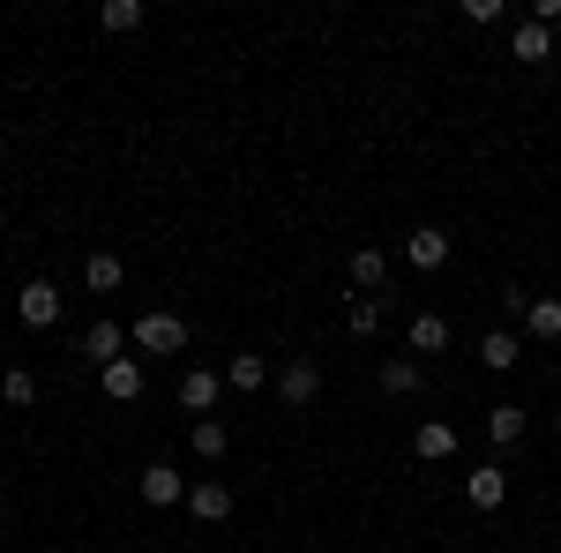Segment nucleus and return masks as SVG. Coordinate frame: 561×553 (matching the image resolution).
Segmentation results:
<instances>
[{
    "instance_id": "obj_17",
    "label": "nucleus",
    "mask_w": 561,
    "mask_h": 553,
    "mask_svg": "<svg viewBox=\"0 0 561 553\" xmlns=\"http://www.w3.org/2000/svg\"><path fill=\"white\" fill-rule=\"evenodd\" d=\"M517 434H524V412H517V404H494V412H486V441H494V449H510Z\"/></svg>"
},
{
    "instance_id": "obj_2",
    "label": "nucleus",
    "mask_w": 561,
    "mask_h": 553,
    "mask_svg": "<svg viewBox=\"0 0 561 553\" xmlns=\"http://www.w3.org/2000/svg\"><path fill=\"white\" fill-rule=\"evenodd\" d=\"M15 307H23V330H53V322H60V307H68V299H60V285H45V277H31V285H23V299H15Z\"/></svg>"
},
{
    "instance_id": "obj_25",
    "label": "nucleus",
    "mask_w": 561,
    "mask_h": 553,
    "mask_svg": "<svg viewBox=\"0 0 561 553\" xmlns=\"http://www.w3.org/2000/svg\"><path fill=\"white\" fill-rule=\"evenodd\" d=\"M531 23H547V31H554V23H561V0H539V8H531Z\"/></svg>"
},
{
    "instance_id": "obj_3",
    "label": "nucleus",
    "mask_w": 561,
    "mask_h": 553,
    "mask_svg": "<svg viewBox=\"0 0 561 553\" xmlns=\"http://www.w3.org/2000/svg\"><path fill=\"white\" fill-rule=\"evenodd\" d=\"M217 396H225V375H210V367H187V375H180V404H187L195 419H210Z\"/></svg>"
},
{
    "instance_id": "obj_22",
    "label": "nucleus",
    "mask_w": 561,
    "mask_h": 553,
    "mask_svg": "<svg viewBox=\"0 0 561 553\" xmlns=\"http://www.w3.org/2000/svg\"><path fill=\"white\" fill-rule=\"evenodd\" d=\"M225 389H240V396H255V389H262V359H255V352H240V359L225 367Z\"/></svg>"
},
{
    "instance_id": "obj_10",
    "label": "nucleus",
    "mask_w": 561,
    "mask_h": 553,
    "mask_svg": "<svg viewBox=\"0 0 561 553\" xmlns=\"http://www.w3.org/2000/svg\"><path fill=\"white\" fill-rule=\"evenodd\" d=\"M517 359H524V344L510 337V330H486V337H479V367H494V375H510Z\"/></svg>"
},
{
    "instance_id": "obj_16",
    "label": "nucleus",
    "mask_w": 561,
    "mask_h": 553,
    "mask_svg": "<svg viewBox=\"0 0 561 553\" xmlns=\"http://www.w3.org/2000/svg\"><path fill=\"white\" fill-rule=\"evenodd\" d=\"M382 277H389V255H382V247H359V255H352V285H359V292H375Z\"/></svg>"
},
{
    "instance_id": "obj_5",
    "label": "nucleus",
    "mask_w": 561,
    "mask_h": 553,
    "mask_svg": "<svg viewBox=\"0 0 561 553\" xmlns=\"http://www.w3.org/2000/svg\"><path fill=\"white\" fill-rule=\"evenodd\" d=\"M187 516H195V523H225V516H232V486L195 479V486H187Z\"/></svg>"
},
{
    "instance_id": "obj_6",
    "label": "nucleus",
    "mask_w": 561,
    "mask_h": 553,
    "mask_svg": "<svg viewBox=\"0 0 561 553\" xmlns=\"http://www.w3.org/2000/svg\"><path fill=\"white\" fill-rule=\"evenodd\" d=\"M465 502H472V509H502V502H510V479H502V464L465 471Z\"/></svg>"
},
{
    "instance_id": "obj_15",
    "label": "nucleus",
    "mask_w": 561,
    "mask_h": 553,
    "mask_svg": "<svg viewBox=\"0 0 561 553\" xmlns=\"http://www.w3.org/2000/svg\"><path fill=\"white\" fill-rule=\"evenodd\" d=\"M121 277H128V269H121V255H90L83 262V285H90V292H121Z\"/></svg>"
},
{
    "instance_id": "obj_21",
    "label": "nucleus",
    "mask_w": 561,
    "mask_h": 553,
    "mask_svg": "<svg viewBox=\"0 0 561 553\" xmlns=\"http://www.w3.org/2000/svg\"><path fill=\"white\" fill-rule=\"evenodd\" d=\"M547 53H554V31H547V23H524V31H517V60H531V68H539Z\"/></svg>"
},
{
    "instance_id": "obj_20",
    "label": "nucleus",
    "mask_w": 561,
    "mask_h": 553,
    "mask_svg": "<svg viewBox=\"0 0 561 553\" xmlns=\"http://www.w3.org/2000/svg\"><path fill=\"white\" fill-rule=\"evenodd\" d=\"M345 330H352V337H375V330H382V299L359 292V299L345 307Z\"/></svg>"
},
{
    "instance_id": "obj_14",
    "label": "nucleus",
    "mask_w": 561,
    "mask_h": 553,
    "mask_svg": "<svg viewBox=\"0 0 561 553\" xmlns=\"http://www.w3.org/2000/svg\"><path fill=\"white\" fill-rule=\"evenodd\" d=\"M524 330L554 344V337H561V299H531V307H524Z\"/></svg>"
},
{
    "instance_id": "obj_11",
    "label": "nucleus",
    "mask_w": 561,
    "mask_h": 553,
    "mask_svg": "<svg viewBox=\"0 0 561 553\" xmlns=\"http://www.w3.org/2000/svg\"><path fill=\"white\" fill-rule=\"evenodd\" d=\"M121 344H128V330H121V322H90V330H83V352H90V359H105V367L121 359Z\"/></svg>"
},
{
    "instance_id": "obj_7",
    "label": "nucleus",
    "mask_w": 561,
    "mask_h": 553,
    "mask_svg": "<svg viewBox=\"0 0 561 553\" xmlns=\"http://www.w3.org/2000/svg\"><path fill=\"white\" fill-rule=\"evenodd\" d=\"M404 262H412V269H442V262H449V232H442V224H420V232L404 240Z\"/></svg>"
},
{
    "instance_id": "obj_13",
    "label": "nucleus",
    "mask_w": 561,
    "mask_h": 553,
    "mask_svg": "<svg viewBox=\"0 0 561 553\" xmlns=\"http://www.w3.org/2000/svg\"><path fill=\"white\" fill-rule=\"evenodd\" d=\"M382 396H420V359H382Z\"/></svg>"
},
{
    "instance_id": "obj_4",
    "label": "nucleus",
    "mask_w": 561,
    "mask_h": 553,
    "mask_svg": "<svg viewBox=\"0 0 561 553\" xmlns=\"http://www.w3.org/2000/svg\"><path fill=\"white\" fill-rule=\"evenodd\" d=\"M277 396H285L293 412H300V404H314V396H322V367H314V359H285V375H277Z\"/></svg>"
},
{
    "instance_id": "obj_23",
    "label": "nucleus",
    "mask_w": 561,
    "mask_h": 553,
    "mask_svg": "<svg viewBox=\"0 0 561 553\" xmlns=\"http://www.w3.org/2000/svg\"><path fill=\"white\" fill-rule=\"evenodd\" d=\"M0 396H8V404H31V396H38V375H31V367H8V375H0Z\"/></svg>"
},
{
    "instance_id": "obj_12",
    "label": "nucleus",
    "mask_w": 561,
    "mask_h": 553,
    "mask_svg": "<svg viewBox=\"0 0 561 553\" xmlns=\"http://www.w3.org/2000/svg\"><path fill=\"white\" fill-rule=\"evenodd\" d=\"M105 396H113V404H135V396H142V367H135V359H113V367H105Z\"/></svg>"
},
{
    "instance_id": "obj_8",
    "label": "nucleus",
    "mask_w": 561,
    "mask_h": 553,
    "mask_svg": "<svg viewBox=\"0 0 561 553\" xmlns=\"http://www.w3.org/2000/svg\"><path fill=\"white\" fill-rule=\"evenodd\" d=\"M142 502H150V509H173V502H187V479H180L173 464H150L142 471Z\"/></svg>"
},
{
    "instance_id": "obj_9",
    "label": "nucleus",
    "mask_w": 561,
    "mask_h": 553,
    "mask_svg": "<svg viewBox=\"0 0 561 553\" xmlns=\"http://www.w3.org/2000/svg\"><path fill=\"white\" fill-rule=\"evenodd\" d=\"M412 449H420L427 464H449V457H457V426H449V419H427L420 434H412Z\"/></svg>"
},
{
    "instance_id": "obj_19",
    "label": "nucleus",
    "mask_w": 561,
    "mask_h": 553,
    "mask_svg": "<svg viewBox=\"0 0 561 553\" xmlns=\"http://www.w3.org/2000/svg\"><path fill=\"white\" fill-rule=\"evenodd\" d=\"M412 352H449V322L442 314H412Z\"/></svg>"
},
{
    "instance_id": "obj_24",
    "label": "nucleus",
    "mask_w": 561,
    "mask_h": 553,
    "mask_svg": "<svg viewBox=\"0 0 561 553\" xmlns=\"http://www.w3.org/2000/svg\"><path fill=\"white\" fill-rule=\"evenodd\" d=\"M105 31H142V0H105Z\"/></svg>"
},
{
    "instance_id": "obj_18",
    "label": "nucleus",
    "mask_w": 561,
    "mask_h": 553,
    "mask_svg": "<svg viewBox=\"0 0 561 553\" xmlns=\"http://www.w3.org/2000/svg\"><path fill=\"white\" fill-rule=\"evenodd\" d=\"M187 449H195L203 464H217V457H225V426H217V419H195V426H187Z\"/></svg>"
},
{
    "instance_id": "obj_1",
    "label": "nucleus",
    "mask_w": 561,
    "mask_h": 553,
    "mask_svg": "<svg viewBox=\"0 0 561 553\" xmlns=\"http://www.w3.org/2000/svg\"><path fill=\"white\" fill-rule=\"evenodd\" d=\"M128 337L142 344V352H158V359H165V352H180V344H187V322H180V314H165V307H150V314H135Z\"/></svg>"
},
{
    "instance_id": "obj_26",
    "label": "nucleus",
    "mask_w": 561,
    "mask_h": 553,
    "mask_svg": "<svg viewBox=\"0 0 561 553\" xmlns=\"http://www.w3.org/2000/svg\"><path fill=\"white\" fill-rule=\"evenodd\" d=\"M554 434H561V412H554Z\"/></svg>"
}]
</instances>
